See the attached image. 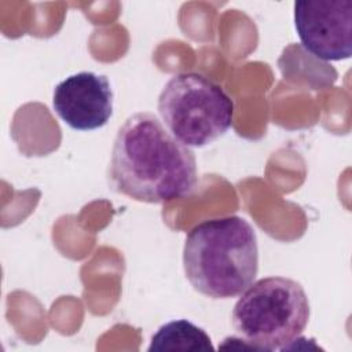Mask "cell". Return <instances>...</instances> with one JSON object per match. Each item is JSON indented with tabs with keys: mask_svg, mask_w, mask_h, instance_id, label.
<instances>
[{
	"mask_svg": "<svg viewBox=\"0 0 352 352\" xmlns=\"http://www.w3.org/2000/svg\"><path fill=\"white\" fill-rule=\"evenodd\" d=\"M109 183L139 202L164 204L188 197L198 183L195 155L157 116L139 111L116 135Z\"/></svg>",
	"mask_w": 352,
	"mask_h": 352,
	"instance_id": "obj_1",
	"label": "cell"
},
{
	"mask_svg": "<svg viewBox=\"0 0 352 352\" xmlns=\"http://www.w3.org/2000/svg\"><path fill=\"white\" fill-rule=\"evenodd\" d=\"M183 268L191 286L219 300L241 296L258 272V245L252 224L241 216L205 220L187 234Z\"/></svg>",
	"mask_w": 352,
	"mask_h": 352,
	"instance_id": "obj_2",
	"label": "cell"
},
{
	"mask_svg": "<svg viewBox=\"0 0 352 352\" xmlns=\"http://www.w3.org/2000/svg\"><path fill=\"white\" fill-rule=\"evenodd\" d=\"M235 331L257 351H283L309 320V301L294 279L268 276L253 282L231 315Z\"/></svg>",
	"mask_w": 352,
	"mask_h": 352,
	"instance_id": "obj_3",
	"label": "cell"
},
{
	"mask_svg": "<svg viewBox=\"0 0 352 352\" xmlns=\"http://www.w3.org/2000/svg\"><path fill=\"white\" fill-rule=\"evenodd\" d=\"M168 131L187 147H204L232 125L234 103L224 89L199 73L175 74L158 96Z\"/></svg>",
	"mask_w": 352,
	"mask_h": 352,
	"instance_id": "obj_4",
	"label": "cell"
},
{
	"mask_svg": "<svg viewBox=\"0 0 352 352\" xmlns=\"http://www.w3.org/2000/svg\"><path fill=\"white\" fill-rule=\"evenodd\" d=\"M294 26L302 47L322 60L352 54V0H298Z\"/></svg>",
	"mask_w": 352,
	"mask_h": 352,
	"instance_id": "obj_5",
	"label": "cell"
},
{
	"mask_svg": "<svg viewBox=\"0 0 352 352\" xmlns=\"http://www.w3.org/2000/svg\"><path fill=\"white\" fill-rule=\"evenodd\" d=\"M52 106L60 120L76 131L102 128L113 114L110 81L94 72L72 74L55 87Z\"/></svg>",
	"mask_w": 352,
	"mask_h": 352,
	"instance_id": "obj_6",
	"label": "cell"
},
{
	"mask_svg": "<svg viewBox=\"0 0 352 352\" xmlns=\"http://www.w3.org/2000/svg\"><path fill=\"white\" fill-rule=\"evenodd\" d=\"M208 333L187 319H177L162 324L151 337L148 352L154 351H213Z\"/></svg>",
	"mask_w": 352,
	"mask_h": 352,
	"instance_id": "obj_7",
	"label": "cell"
}]
</instances>
